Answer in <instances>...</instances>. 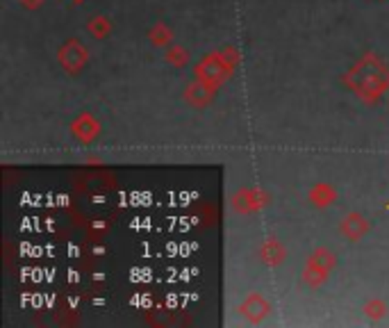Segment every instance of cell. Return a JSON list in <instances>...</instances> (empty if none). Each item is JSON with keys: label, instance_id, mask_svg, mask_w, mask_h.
<instances>
[]
</instances>
